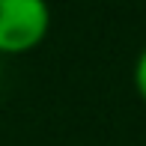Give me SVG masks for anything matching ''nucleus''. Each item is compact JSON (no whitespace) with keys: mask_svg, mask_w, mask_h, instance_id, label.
I'll return each mask as SVG.
<instances>
[{"mask_svg":"<svg viewBox=\"0 0 146 146\" xmlns=\"http://www.w3.org/2000/svg\"><path fill=\"white\" fill-rule=\"evenodd\" d=\"M48 0H0V57L30 54L48 39Z\"/></svg>","mask_w":146,"mask_h":146,"instance_id":"f257e3e1","label":"nucleus"},{"mask_svg":"<svg viewBox=\"0 0 146 146\" xmlns=\"http://www.w3.org/2000/svg\"><path fill=\"white\" fill-rule=\"evenodd\" d=\"M134 90H137V96L146 102V48L140 51V57H137V63H134Z\"/></svg>","mask_w":146,"mask_h":146,"instance_id":"f03ea898","label":"nucleus"}]
</instances>
